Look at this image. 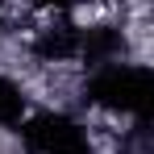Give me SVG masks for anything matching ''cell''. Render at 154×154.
Wrapping results in <instances>:
<instances>
[{
	"mask_svg": "<svg viewBox=\"0 0 154 154\" xmlns=\"http://www.w3.org/2000/svg\"><path fill=\"white\" fill-rule=\"evenodd\" d=\"M79 96L88 108H96L104 117L117 121H150L154 104V75L142 58H125V63H108L96 71H83Z\"/></svg>",
	"mask_w": 154,
	"mask_h": 154,
	"instance_id": "1",
	"label": "cell"
},
{
	"mask_svg": "<svg viewBox=\"0 0 154 154\" xmlns=\"http://www.w3.org/2000/svg\"><path fill=\"white\" fill-rule=\"evenodd\" d=\"M17 137L21 154H100L96 129L67 108H33Z\"/></svg>",
	"mask_w": 154,
	"mask_h": 154,
	"instance_id": "2",
	"label": "cell"
},
{
	"mask_svg": "<svg viewBox=\"0 0 154 154\" xmlns=\"http://www.w3.org/2000/svg\"><path fill=\"white\" fill-rule=\"evenodd\" d=\"M25 54L33 67H79V17L71 13H54V17H38L25 29Z\"/></svg>",
	"mask_w": 154,
	"mask_h": 154,
	"instance_id": "3",
	"label": "cell"
},
{
	"mask_svg": "<svg viewBox=\"0 0 154 154\" xmlns=\"http://www.w3.org/2000/svg\"><path fill=\"white\" fill-rule=\"evenodd\" d=\"M29 112H33V96H29L25 79L0 71V133H17Z\"/></svg>",
	"mask_w": 154,
	"mask_h": 154,
	"instance_id": "4",
	"label": "cell"
},
{
	"mask_svg": "<svg viewBox=\"0 0 154 154\" xmlns=\"http://www.w3.org/2000/svg\"><path fill=\"white\" fill-rule=\"evenodd\" d=\"M29 13H38V17H54V13H71L75 17L83 4H92V0H25Z\"/></svg>",
	"mask_w": 154,
	"mask_h": 154,
	"instance_id": "5",
	"label": "cell"
}]
</instances>
